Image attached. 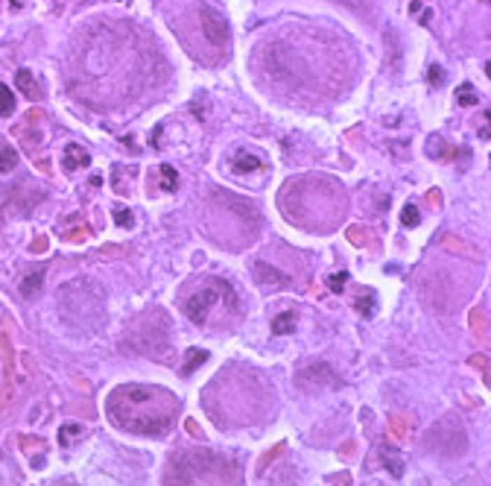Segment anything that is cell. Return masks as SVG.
Wrapping results in <instances>:
<instances>
[{"label":"cell","instance_id":"11","mask_svg":"<svg viewBox=\"0 0 491 486\" xmlns=\"http://www.w3.org/2000/svg\"><path fill=\"white\" fill-rule=\"evenodd\" d=\"M41 284H44V270H36V272H29L27 279L21 282V293L27 296V299H32L41 290Z\"/></svg>","mask_w":491,"mask_h":486},{"label":"cell","instance_id":"9","mask_svg":"<svg viewBox=\"0 0 491 486\" xmlns=\"http://www.w3.org/2000/svg\"><path fill=\"white\" fill-rule=\"evenodd\" d=\"M380 457H383V466L389 468L392 478H404V460H401L395 445H380Z\"/></svg>","mask_w":491,"mask_h":486},{"label":"cell","instance_id":"15","mask_svg":"<svg viewBox=\"0 0 491 486\" xmlns=\"http://www.w3.org/2000/svg\"><path fill=\"white\" fill-rule=\"evenodd\" d=\"M15 111V97H12V88H6L3 83H0V115H12Z\"/></svg>","mask_w":491,"mask_h":486},{"label":"cell","instance_id":"16","mask_svg":"<svg viewBox=\"0 0 491 486\" xmlns=\"http://www.w3.org/2000/svg\"><path fill=\"white\" fill-rule=\"evenodd\" d=\"M354 305H357V311L363 314L366 319H369V317H374V293H371V290H366V296H360Z\"/></svg>","mask_w":491,"mask_h":486},{"label":"cell","instance_id":"18","mask_svg":"<svg viewBox=\"0 0 491 486\" xmlns=\"http://www.w3.org/2000/svg\"><path fill=\"white\" fill-rule=\"evenodd\" d=\"M161 188L164 190H176V185H178V176H176V170L170 167V165H161Z\"/></svg>","mask_w":491,"mask_h":486},{"label":"cell","instance_id":"29","mask_svg":"<svg viewBox=\"0 0 491 486\" xmlns=\"http://www.w3.org/2000/svg\"><path fill=\"white\" fill-rule=\"evenodd\" d=\"M0 457H3V451H0Z\"/></svg>","mask_w":491,"mask_h":486},{"label":"cell","instance_id":"25","mask_svg":"<svg viewBox=\"0 0 491 486\" xmlns=\"http://www.w3.org/2000/svg\"><path fill=\"white\" fill-rule=\"evenodd\" d=\"M88 235H91V229H88V225H82V229H73L68 237H71V240H85Z\"/></svg>","mask_w":491,"mask_h":486},{"label":"cell","instance_id":"14","mask_svg":"<svg viewBox=\"0 0 491 486\" xmlns=\"http://www.w3.org/2000/svg\"><path fill=\"white\" fill-rule=\"evenodd\" d=\"M15 165H18V153L9 144H0V173H12Z\"/></svg>","mask_w":491,"mask_h":486},{"label":"cell","instance_id":"26","mask_svg":"<svg viewBox=\"0 0 491 486\" xmlns=\"http://www.w3.org/2000/svg\"><path fill=\"white\" fill-rule=\"evenodd\" d=\"M392 431H395V436H404L406 433V425H404V419H392Z\"/></svg>","mask_w":491,"mask_h":486},{"label":"cell","instance_id":"21","mask_svg":"<svg viewBox=\"0 0 491 486\" xmlns=\"http://www.w3.org/2000/svg\"><path fill=\"white\" fill-rule=\"evenodd\" d=\"M346 284H348V272H334L331 279H327V287H331L334 293H342V290H346Z\"/></svg>","mask_w":491,"mask_h":486},{"label":"cell","instance_id":"10","mask_svg":"<svg viewBox=\"0 0 491 486\" xmlns=\"http://www.w3.org/2000/svg\"><path fill=\"white\" fill-rule=\"evenodd\" d=\"M234 170L237 173H255V170H264V161L252 153H237L234 155Z\"/></svg>","mask_w":491,"mask_h":486},{"label":"cell","instance_id":"2","mask_svg":"<svg viewBox=\"0 0 491 486\" xmlns=\"http://www.w3.org/2000/svg\"><path fill=\"white\" fill-rule=\"evenodd\" d=\"M228 302L232 307H237V296L234 290L228 287V282H220V279H208V284L199 290V293H193L185 305V314L190 317V322H196V326H205L208 322V314L211 307H214L217 302Z\"/></svg>","mask_w":491,"mask_h":486},{"label":"cell","instance_id":"12","mask_svg":"<svg viewBox=\"0 0 491 486\" xmlns=\"http://www.w3.org/2000/svg\"><path fill=\"white\" fill-rule=\"evenodd\" d=\"M208 361V352L205 349H187V363L182 366V375H193L196 369Z\"/></svg>","mask_w":491,"mask_h":486},{"label":"cell","instance_id":"24","mask_svg":"<svg viewBox=\"0 0 491 486\" xmlns=\"http://www.w3.org/2000/svg\"><path fill=\"white\" fill-rule=\"evenodd\" d=\"M427 79H430L433 85H441V83H445V74H441V68H439V64H433V68H430Z\"/></svg>","mask_w":491,"mask_h":486},{"label":"cell","instance_id":"7","mask_svg":"<svg viewBox=\"0 0 491 486\" xmlns=\"http://www.w3.org/2000/svg\"><path fill=\"white\" fill-rule=\"evenodd\" d=\"M62 165H64V170H68V173H73V170H79V167H88V165H91V155L82 150L79 144H68V147H64Z\"/></svg>","mask_w":491,"mask_h":486},{"label":"cell","instance_id":"5","mask_svg":"<svg viewBox=\"0 0 491 486\" xmlns=\"http://www.w3.org/2000/svg\"><path fill=\"white\" fill-rule=\"evenodd\" d=\"M202 32H205V39L214 47H225L228 44V21L214 9L202 12Z\"/></svg>","mask_w":491,"mask_h":486},{"label":"cell","instance_id":"1","mask_svg":"<svg viewBox=\"0 0 491 486\" xmlns=\"http://www.w3.org/2000/svg\"><path fill=\"white\" fill-rule=\"evenodd\" d=\"M106 413L123 431H132L141 436H164L176 422L178 401L173 393L161 390V387L123 384L108 396Z\"/></svg>","mask_w":491,"mask_h":486},{"label":"cell","instance_id":"27","mask_svg":"<svg viewBox=\"0 0 491 486\" xmlns=\"http://www.w3.org/2000/svg\"><path fill=\"white\" fill-rule=\"evenodd\" d=\"M47 249V240H38V243H32V252H44Z\"/></svg>","mask_w":491,"mask_h":486},{"label":"cell","instance_id":"22","mask_svg":"<svg viewBox=\"0 0 491 486\" xmlns=\"http://www.w3.org/2000/svg\"><path fill=\"white\" fill-rule=\"evenodd\" d=\"M456 100H460L462 106H474V103H480V97L474 94V88H471V85H462V88H460V94H456Z\"/></svg>","mask_w":491,"mask_h":486},{"label":"cell","instance_id":"23","mask_svg":"<svg viewBox=\"0 0 491 486\" xmlns=\"http://www.w3.org/2000/svg\"><path fill=\"white\" fill-rule=\"evenodd\" d=\"M132 211H129V208H114V223H118V225H123V229H126V225H132Z\"/></svg>","mask_w":491,"mask_h":486},{"label":"cell","instance_id":"8","mask_svg":"<svg viewBox=\"0 0 491 486\" xmlns=\"http://www.w3.org/2000/svg\"><path fill=\"white\" fill-rule=\"evenodd\" d=\"M15 85H18V91L24 94V97H29V100H38V83H36V76H32V71H27V68H21L18 74H15Z\"/></svg>","mask_w":491,"mask_h":486},{"label":"cell","instance_id":"20","mask_svg":"<svg viewBox=\"0 0 491 486\" xmlns=\"http://www.w3.org/2000/svg\"><path fill=\"white\" fill-rule=\"evenodd\" d=\"M73 436H82V425H64V428H59V443L62 445H71Z\"/></svg>","mask_w":491,"mask_h":486},{"label":"cell","instance_id":"6","mask_svg":"<svg viewBox=\"0 0 491 486\" xmlns=\"http://www.w3.org/2000/svg\"><path fill=\"white\" fill-rule=\"evenodd\" d=\"M255 279L264 284V287H284L290 282V275L281 272V270H275L272 264L266 261H255Z\"/></svg>","mask_w":491,"mask_h":486},{"label":"cell","instance_id":"13","mask_svg":"<svg viewBox=\"0 0 491 486\" xmlns=\"http://www.w3.org/2000/svg\"><path fill=\"white\" fill-rule=\"evenodd\" d=\"M292 328H296V314H292V311L278 314L275 322H272V331H275V334H290Z\"/></svg>","mask_w":491,"mask_h":486},{"label":"cell","instance_id":"28","mask_svg":"<svg viewBox=\"0 0 491 486\" xmlns=\"http://www.w3.org/2000/svg\"><path fill=\"white\" fill-rule=\"evenodd\" d=\"M12 6H15V9H21V6H24V0H12Z\"/></svg>","mask_w":491,"mask_h":486},{"label":"cell","instance_id":"4","mask_svg":"<svg viewBox=\"0 0 491 486\" xmlns=\"http://www.w3.org/2000/svg\"><path fill=\"white\" fill-rule=\"evenodd\" d=\"M299 387L301 390H325V387H336L339 384V375L334 372L331 363H325V361H313V363H307L299 369V375H296Z\"/></svg>","mask_w":491,"mask_h":486},{"label":"cell","instance_id":"17","mask_svg":"<svg viewBox=\"0 0 491 486\" xmlns=\"http://www.w3.org/2000/svg\"><path fill=\"white\" fill-rule=\"evenodd\" d=\"M348 240L354 243V247H369V243H371L369 229H360V225H351V229H348Z\"/></svg>","mask_w":491,"mask_h":486},{"label":"cell","instance_id":"3","mask_svg":"<svg viewBox=\"0 0 491 486\" xmlns=\"http://www.w3.org/2000/svg\"><path fill=\"white\" fill-rule=\"evenodd\" d=\"M465 445H468V436H465V428L460 425V419H445V422H439L427 433V448L441 457L462 454Z\"/></svg>","mask_w":491,"mask_h":486},{"label":"cell","instance_id":"19","mask_svg":"<svg viewBox=\"0 0 491 486\" xmlns=\"http://www.w3.org/2000/svg\"><path fill=\"white\" fill-rule=\"evenodd\" d=\"M401 223L409 225V229H415V225L421 223V214H418V208L415 205H406L404 211H401Z\"/></svg>","mask_w":491,"mask_h":486}]
</instances>
